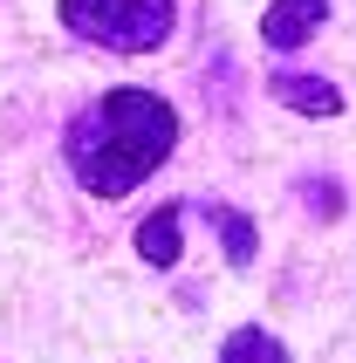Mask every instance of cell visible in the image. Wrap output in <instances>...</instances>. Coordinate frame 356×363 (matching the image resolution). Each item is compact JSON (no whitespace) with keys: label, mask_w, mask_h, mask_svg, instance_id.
Here are the masks:
<instances>
[{"label":"cell","mask_w":356,"mask_h":363,"mask_svg":"<svg viewBox=\"0 0 356 363\" xmlns=\"http://www.w3.org/2000/svg\"><path fill=\"white\" fill-rule=\"evenodd\" d=\"M295 199L316 213V220H336L343 213V185L336 179H295Z\"/></svg>","instance_id":"8"},{"label":"cell","mask_w":356,"mask_h":363,"mask_svg":"<svg viewBox=\"0 0 356 363\" xmlns=\"http://www.w3.org/2000/svg\"><path fill=\"white\" fill-rule=\"evenodd\" d=\"M172 144H178V110L158 89H103L69 123L62 151L89 199H123L172 158Z\"/></svg>","instance_id":"1"},{"label":"cell","mask_w":356,"mask_h":363,"mask_svg":"<svg viewBox=\"0 0 356 363\" xmlns=\"http://www.w3.org/2000/svg\"><path fill=\"white\" fill-rule=\"evenodd\" d=\"M219 363H288V350H281L267 329L247 323V329H233V336L219 343Z\"/></svg>","instance_id":"7"},{"label":"cell","mask_w":356,"mask_h":363,"mask_svg":"<svg viewBox=\"0 0 356 363\" xmlns=\"http://www.w3.org/2000/svg\"><path fill=\"white\" fill-rule=\"evenodd\" d=\"M192 213H206L213 220V233H219V247H226V261L233 267H254V220L240 213V206H219V199H192Z\"/></svg>","instance_id":"6"},{"label":"cell","mask_w":356,"mask_h":363,"mask_svg":"<svg viewBox=\"0 0 356 363\" xmlns=\"http://www.w3.org/2000/svg\"><path fill=\"white\" fill-rule=\"evenodd\" d=\"M267 89H274L288 110H301V117H343V89L322 82V76H288V69H281Z\"/></svg>","instance_id":"5"},{"label":"cell","mask_w":356,"mask_h":363,"mask_svg":"<svg viewBox=\"0 0 356 363\" xmlns=\"http://www.w3.org/2000/svg\"><path fill=\"white\" fill-rule=\"evenodd\" d=\"M62 28L110 55H151L178 28V0H55Z\"/></svg>","instance_id":"2"},{"label":"cell","mask_w":356,"mask_h":363,"mask_svg":"<svg viewBox=\"0 0 356 363\" xmlns=\"http://www.w3.org/2000/svg\"><path fill=\"white\" fill-rule=\"evenodd\" d=\"M322 21H329V0H274V7L260 14V41H267L274 55H295L301 41H316Z\"/></svg>","instance_id":"3"},{"label":"cell","mask_w":356,"mask_h":363,"mask_svg":"<svg viewBox=\"0 0 356 363\" xmlns=\"http://www.w3.org/2000/svg\"><path fill=\"white\" fill-rule=\"evenodd\" d=\"M138 261L144 267H178L185 261V206H158L151 220L138 226Z\"/></svg>","instance_id":"4"}]
</instances>
